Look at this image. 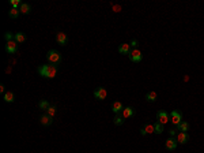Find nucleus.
Returning <instances> with one entry per match:
<instances>
[{
  "mask_svg": "<svg viewBox=\"0 0 204 153\" xmlns=\"http://www.w3.org/2000/svg\"><path fill=\"white\" fill-rule=\"evenodd\" d=\"M38 74L44 78H54L57 74V66H53V64H44V66H40L37 68Z\"/></svg>",
  "mask_w": 204,
  "mask_h": 153,
  "instance_id": "1",
  "label": "nucleus"
},
{
  "mask_svg": "<svg viewBox=\"0 0 204 153\" xmlns=\"http://www.w3.org/2000/svg\"><path fill=\"white\" fill-rule=\"evenodd\" d=\"M46 59L49 61V64H53V66H59L61 63V55L56 49H50L46 55Z\"/></svg>",
  "mask_w": 204,
  "mask_h": 153,
  "instance_id": "2",
  "label": "nucleus"
},
{
  "mask_svg": "<svg viewBox=\"0 0 204 153\" xmlns=\"http://www.w3.org/2000/svg\"><path fill=\"white\" fill-rule=\"evenodd\" d=\"M6 52L8 53H17L18 52V42L15 40L12 41H7L6 42Z\"/></svg>",
  "mask_w": 204,
  "mask_h": 153,
  "instance_id": "3",
  "label": "nucleus"
},
{
  "mask_svg": "<svg viewBox=\"0 0 204 153\" xmlns=\"http://www.w3.org/2000/svg\"><path fill=\"white\" fill-rule=\"evenodd\" d=\"M170 119H171V123H173L174 126L177 127L178 124H180V123L182 122V116H181V113L178 112V111H171Z\"/></svg>",
  "mask_w": 204,
  "mask_h": 153,
  "instance_id": "4",
  "label": "nucleus"
},
{
  "mask_svg": "<svg viewBox=\"0 0 204 153\" xmlns=\"http://www.w3.org/2000/svg\"><path fill=\"white\" fill-rule=\"evenodd\" d=\"M129 59L132 61H135V63H137V61H140L142 59H143V56H142V52L139 51V49H132V51L129 52Z\"/></svg>",
  "mask_w": 204,
  "mask_h": 153,
  "instance_id": "5",
  "label": "nucleus"
},
{
  "mask_svg": "<svg viewBox=\"0 0 204 153\" xmlns=\"http://www.w3.org/2000/svg\"><path fill=\"white\" fill-rule=\"evenodd\" d=\"M157 119L159 123H162V124H166L169 120H170V115L167 112H165V111H159V112L157 113Z\"/></svg>",
  "mask_w": 204,
  "mask_h": 153,
  "instance_id": "6",
  "label": "nucleus"
},
{
  "mask_svg": "<svg viewBox=\"0 0 204 153\" xmlns=\"http://www.w3.org/2000/svg\"><path fill=\"white\" fill-rule=\"evenodd\" d=\"M56 41H57V44H60V45H65L68 42V37H67V34L64 33V31H57L56 34Z\"/></svg>",
  "mask_w": 204,
  "mask_h": 153,
  "instance_id": "7",
  "label": "nucleus"
},
{
  "mask_svg": "<svg viewBox=\"0 0 204 153\" xmlns=\"http://www.w3.org/2000/svg\"><path fill=\"white\" fill-rule=\"evenodd\" d=\"M106 96H107V92H106V89H104V88H98L94 90V97L98 100L106 99Z\"/></svg>",
  "mask_w": 204,
  "mask_h": 153,
  "instance_id": "8",
  "label": "nucleus"
},
{
  "mask_svg": "<svg viewBox=\"0 0 204 153\" xmlns=\"http://www.w3.org/2000/svg\"><path fill=\"white\" fill-rule=\"evenodd\" d=\"M40 123L42 126H50V124L53 123V118L49 116L48 113H44V115H41V118H40Z\"/></svg>",
  "mask_w": 204,
  "mask_h": 153,
  "instance_id": "9",
  "label": "nucleus"
},
{
  "mask_svg": "<svg viewBox=\"0 0 204 153\" xmlns=\"http://www.w3.org/2000/svg\"><path fill=\"white\" fill-rule=\"evenodd\" d=\"M188 140H189V134L188 133H182V131H180V133L176 135V141H177L178 143H187Z\"/></svg>",
  "mask_w": 204,
  "mask_h": 153,
  "instance_id": "10",
  "label": "nucleus"
},
{
  "mask_svg": "<svg viewBox=\"0 0 204 153\" xmlns=\"http://www.w3.org/2000/svg\"><path fill=\"white\" fill-rule=\"evenodd\" d=\"M140 133L142 135H147V134H152L155 133V130H154V124H150V123H147L146 126L143 127V129L140 130Z\"/></svg>",
  "mask_w": 204,
  "mask_h": 153,
  "instance_id": "11",
  "label": "nucleus"
},
{
  "mask_svg": "<svg viewBox=\"0 0 204 153\" xmlns=\"http://www.w3.org/2000/svg\"><path fill=\"white\" fill-rule=\"evenodd\" d=\"M134 115V108L132 107H125V108L121 111V116H123L124 119H128L131 116Z\"/></svg>",
  "mask_w": 204,
  "mask_h": 153,
  "instance_id": "12",
  "label": "nucleus"
},
{
  "mask_svg": "<svg viewBox=\"0 0 204 153\" xmlns=\"http://www.w3.org/2000/svg\"><path fill=\"white\" fill-rule=\"evenodd\" d=\"M177 141H176V138H169V140L166 141V143H165V145H166V149L167 150H174L176 149V148H177Z\"/></svg>",
  "mask_w": 204,
  "mask_h": 153,
  "instance_id": "13",
  "label": "nucleus"
},
{
  "mask_svg": "<svg viewBox=\"0 0 204 153\" xmlns=\"http://www.w3.org/2000/svg\"><path fill=\"white\" fill-rule=\"evenodd\" d=\"M123 109H124V107H123V104H121L120 101H114L113 104H112V111H113L116 115H117V113H121Z\"/></svg>",
  "mask_w": 204,
  "mask_h": 153,
  "instance_id": "14",
  "label": "nucleus"
},
{
  "mask_svg": "<svg viewBox=\"0 0 204 153\" xmlns=\"http://www.w3.org/2000/svg\"><path fill=\"white\" fill-rule=\"evenodd\" d=\"M3 100H4V102H14V100H15V94H14L11 90H7V92L3 94Z\"/></svg>",
  "mask_w": 204,
  "mask_h": 153,
  "instance_id": "15",
  "label": "nucleus"
},
{
  "mask_svg": "<svg viewBox=\"0 0 204 153\" xmlns=\"http://www.w3.org/2000/svg\"><path fill=\"white\" fill-rule=\"evenodd\" d=\"M14 40L17 41L18 44H20V42H25V41L27 40L26 34L22 33V31H19V33H15V36H14Z\"/></svg>",
  "mask_w": 204,
  "mask_h": 153,
  "instance_id": "16",
  "label": "nucleus"
},
{
  "mask_svg": "<svg viewBox=\"0 0 204 153\" xmlns=\"http://www.w3.org/2000/svg\"><path fill=\"white\" fill-rule=\"evenodd\" d=\"M118 52L120 53H125V55H129V52H131V44H121L120 47H118Z\"/></svg>",
  "mask_w": 204,
  "mask_h": 153,
  "instance_id": "17",
  "label": "nucleus"
},
{
  "mask_svg": "<svg viewBox=\"0 0 204 153\" xmlns=\"http://www.w3.org/2000/svg\"><path fill=\"white\" fill-rule=\"evenodd\" d=\"M19 11H20V14H25V15H27V14H30V11H31V6H30V4H27V3H22Z\"/></svg>",
  "mask_w": 204,
  "mask_h": 153,
  "instance_id": "18",
  "label": "nucleus"
},
{
  "mask_svg": "<svg viewBox=\"0 0 204 153\" xmlns=\"http://www.w3.org/2000/svg\"><path fill=\"white\" fill-rule=\"evenodd\" d=\"M176 129L178 130V131H182V133H187L188 130H189V123L188 122H181L180 124H178Z\"/></svg>",
  "mask_w": 204,
  "mask_h": 153,
  "instance_id": "19",
  "label": "nucleus"
},
{
  "mask_svg": "<svg viewBox=\"0 0 204 153\" xmlns=\"http://www.w3.org/2000/svg\"><path fill=\"white\" fill-rule=\"evenodd\" d=\"M49 107H50V104H49V101H48V100H41V101L38 102V108L42 109V111H46Z\"/></svg>",
  "mask_w": 204,
  "mask_h": 153,
  "instance_id": "20",
  "label": "nucleus"
},
{
  "mask_svg": "<svg viewBox=\"0 0 204 153\" xmlns=\"http://www.w3.org/2000/svg\"><path fill=\"white\" fill-rule=\"evenodd\" d=\"M146 99H147V101L154 102L155 100L158 99V94H157V92H148L147 94H146Z\"/></svg>",
  "mask_w": 204,
  "mask_h": 153,
  "instance_id": "21",
  "label": "nucleus"
},
{
  "mask_svg": "<svg viewBox=\"0 0 204 153\" xmlns=\"http://www.w3.org/2000/svg\"><path fill=\"white\" fill-rule=\"evenodd\" d=\"M19 12L20 11L18 10V8H12V7H11V10L8 11V17L12 18V19H15V18L19 17Z\"/></svg>",
  "mask_w": 204,
  "mask_h": 153,
  "instance_id": "22",
  "label": "nucleus"
},
{
  "mask_svg": "<svg viewBox=\"0 0 204 153\" xmlns=\"http://www.w3.org/2000/svg\"><path fill=\"white\" fill-rule=\"evenodd\" d=\"M113 123L116 124V126H121L124 123V118L120 115V113H117V115L114 116V119H113Z\"/></svg>",
  "mask_w": 204,
  "mask_h": 153,
  "instance_id": "23",
  "label": "nucleus"
},
{
  "mask_svg": "<svg viewBox=\"0 0 204 153\" xmlns=\"http://www.w3.org/2000/svg\"><path fill=\"white\" fill-rule=\"evenodd\" d=\"M154 130H155V133H157V134H162V133H163V124L159 123V122H157L154 124Z\"/></svg>",
  "mask_w": 204,
  "mask_h": 153,
  "instance_id": "24",
  "label": "nucleus"
},
{
  "mask_svg": "<svg viewBox=\"0 0 204 153\" xmlns=\"http://www.w3.org/2000/svg\"><path fill=\"white\" fill-rule=\"evenodd\" d=\"M56 112H57V108H56V105H50L49 108L46 109V113L49 116H52V118H53L54 115H56Z\"/></svg>",
  "mask_w": 204,
  "mask_h": 153,
  "instance_id": "25",
  "label": "nucleus"
},
{
  "mask_svg": "<svg viewBox=\"0 0 204 153\" xmlns=\"http://www.w3.org/2000/svg\"><path fill=\"white\" fill-rule=\"evenodd\" d=\"M10 3H11V7H12V8H18V10H19L20 6H22V3H20L19 0H11Z\"/></svg>",
  "mask_w": 204,
  "mask_h": 153,
  "instance_id": "26",
  "label": "nucleus"
},
{
  "mask_svg": "<svg viewBox=\"0 0 204 153\" xmlns=\"http://www.w3.org/2000/svg\"><path fill=\"white\" fill-rule=\"evenodd\" d=\"M4 38H6V41H12L14 40V36L10 33V31H7V33L4 34Z\"/></svg>",
  "mask_w": 204,
  "mask_h": 153,
  "instance_id": "27",
  "label": "nucleus"
},
{
  "mask_svg": "<svg viewBox=\"0 0 204 153\" xmlns=\"http://www.w3.org/2000/svg\"><path fill=\"white\" fill-rule=\"evenodd\" d=\"M169 134H170V137L173 138V137H176L177 135V130L176 129H170V131H169Z\"/></svg>",
  "mask_w": 204,
  "mask_h": 153,
  "instance_id": "28",
  "label": "nucleus"
},
{
  "mask_svg": "<svg viewBox=\"0 0 204 153\" xmlns=\"http://www.w3.org/2000/svg\"><path fill=\"white\" fill-rule=\"evenodd\" d=\"M0 92L3 93V94H4V93H6V88H4V85H3V83L0 85Z\"/></svg>",
  "mask_w": 204,
  "mask_h": 153,
  "instance_id": "29",
  "label": "nucleus"
},
{
  "mask_svg": "<svg viewBox=\"0 0 204 153\" xmlns=\"http://www.w3.org/2000/svg\"><path fill=\"white\" fill-rule=\"evenodd\" d=\"M136 45H137V41L136 40H134L132 42H131V47H136Z\"/></svg>",
  "mask_w": 204,
  "mask_h": 153,
  "instance_id": "30",
  "label": "nucleus"
}]
</instances>
